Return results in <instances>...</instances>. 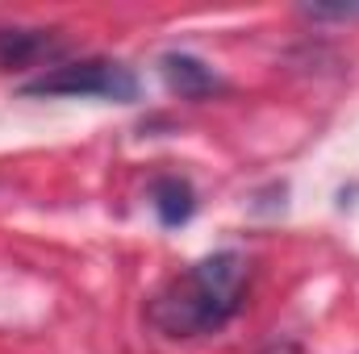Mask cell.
<instances>
[{
	"instance_id": "1",
	"label": "cell",
	"mask_w": 359,
	"mask_h": 354,
	"mask_svg": "<svg viewBox=\"0 0 359 354\" xmlns=\"http://www.w3.org/2000/svg\"><path fill=\"white\" fill-rule=\"evenodd\" d=\"M251 267L238 250H217L201 263H192L184 275H176L147 309L151 325L163 338H205L217 334L247 296Z\"/></svg>"
},
{
	"instance_id": "2",
	"label": "cell",
	"mask_w": 359,
	"mask_h": 354,
	"mask_svg": "<svg viewBox=\"0 0 359 354\" xmlns=\"http://www.w3.org/2000/svg\"><path fill=\"white\" fill-rule=\"evenodd\" d=\"M25 96H100V100H134L138 80L130 67L109 63V59H88V63H67L46 71L42 80L25 84Z\"/></svg>"
},
{
	"instance_id": "3",
	"label": "cell",
	"mask_w": 359,
	"mask_h": 354,
	"mask_svg": "<svg viewBox=\"0 0 359 354\" xmlns=\"http://www.w3.org/2000/svg\"><path fill=\"white\" fill-rule=\"evenodd\" d=\"M159 71H163V84L184 96V100H209L213 92H222L226 84L217 80V71L209 63H201L196 55H163L159 59Z\"/></svg>"
},
{
	"instance_id": "4",
	"label": "cell",
	"mask_w": 359,
	"mask_h": 354,
	"mask_svg": "<svg viewBox=\"0 0 359 354\" xmlns=\"http://www.w3.org/2000/svg\"><path fill=\"white\" fill-rule=\"evenodd\" d=\"M59 42L46 34V29H0V67L13 71V67H29L46 55H55Z\"/></svg>"
},
{
	"instance_id": "5",
	"label": "cell",
	"mask_w": 359,
	"mask_h": 354,
	"mask_svg": "<svg viewBox=\"0 0 359 354\" xmlns=\"http://www.w3.org/2000/svg\"><path fill=\"white\" fill-rule=\"evenodd\" d=\"M151 204H155V213H159V221L163 225H184L192 213H196V192H192V183L180 176H159L151 183Z\"/></svg>"
},
{
	"instance_id": "6",
	"label": "cell",
	"mask_w": 359,
	"mask_h": 354,
	"mask_svg": "<svg viewBox=\"0 0 359 354\" xmlns=\"http://www.w3.org/2000/svg\"><path fill=\"white\" fill-rule=\"evenodd\" d=\"M301 13L313 21H359V4H305Z\"/></svg>"
}]
</instances>
